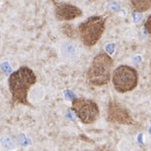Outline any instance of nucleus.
<instances>
[{"instance_id": "obj_1", "label": "nucleus", "mask_w": 151, "mask_h": 151, "mask_svg": "<svg viewBox=\"0 0 151 151\" xmlns=\"http://www.w3.org/2000/svg\"><path fill=\"white\" fill-rule=\"evenodd\" d=\"M35 82L37 77L29 67L23 66L12 74L9 78V86L14 102L30 105L28 92Z\"/></svg>"}, {"instance_id": "obj_2", "label": "nucleus", "mask_w": 151, "mask_h": 151, "mask_svg": "<svg viewBox=\"0 0 151 151\" xmlns=\"http://www.w3.org/2000/svg\"><path fill=\"white\" fill-rule=\"evenodd\" d=\"M114 60L108 54L101 52L93 58L87 71V81L92 86H103L112 78Z\"/></svg>"}, {"instance_id": "obj_13", "label": "nucleus", "mask_w": 151, "mask_h": 151, "mask_svg": "<svg viewBox=\"0 0 151 151\" xmlns=\"http://www.w3.org/2000/svg\"><path fill=\"white\" fill-rule=\"evenodd\" d=\"M18 142L21 145H28V142H29V139L25 137L24 134H20L18 137Z\"/></svg>"}, {"instance_id": "obj_7", "label": "nucleus", "mask_w": 151, "mask_h": 151, "mask_svg": "<svg viewBox=\"0 0 151 151\" xmlns=\"http://www.w3.org/2000/svg\"><path fill=\"white\" fill-rule=\"evenodd\" d=\"M82 15V11L68 3H57L55 4V17L60 21L73 20L75 18L81 17Z\"/></svg>"}, {"instance_id": "obj_5", "label": "nucleus", "mask_w": 151, "mask_h": 151, "mask_svg": "<svg viewBox=\"0 0 151 151\" xmlns=\"http://www.w3.org/2000/svg\"><path fill=\"white\" fill-rule=\"evenodd\" d=\"M72 110L84 124H95L100 118V108L96 101L85 98H77L72 101Z\"/></svg>"}, {"instance_id": "obj_11", "label": "nucleus", "mask_w": 151, "mask_h": 151, "mask_svg": "<svg viewBox=\"0 0 151 151\" xmlns=\"http://www.w3.org/2000/svg\"><path fill=\"white\" fill-rule=\"evenodd\" d=\"M62 30H63V33H64L67 35V37H73V38L77 37V31L75 30V28H74L73 25H71V24L63 25Z\"/></svg>"}, {"instance_id": "obj_8", "label": "nucleus", "mask_w": 151, "mask_h": 151, "mask_svg": "<svg viewBox=\"0 0 151 151\" xmlns=\"http://www.w3.org/2000/svg\"><path fill=\"white\" fill-rule=\"evenodd\" d=\"M60 54L66 60L75 61L79 57L78 46L72 41H64L60 45Z\"/></svg>"}, {"instance_id": "obj_3", "label": "nucleus", "mask_w": 151, "mask_h": 151, "mask_svg": "<svg viewBox=\"0 0 151 151\" xmlns=\"http://www.w3.org/2000/svg\"><path fill=\"white\" fill-rule=\"evenodd\" d=\"M106 19L103 17H91L78 26V35L82 43L93 47L101 38L105 31Z\"/></svg>"}, {"instance_id": "obj_9", "label": "nucleus", "mask_w": 151, "mask_h": 151, "mask_svg": "<svg viewBox=\"0 0 151 151\" xmlns=\"http://www.w3.org/2000/svg\"><path fill=\"white\" fill-rule=\"evenodd\" d=\"M132 8L137 12H145L151 9V0H130Z\"/></svg>"}, {"instance_id": "obj_10", "label": "nucleus", "mask_w": 151, "mask_h": 151, "mask_svg": "<svg viewBox=\"0 0 151 151\" xmlns=\"http://www.w3.org/2000/svg\"><path fill=\"white\" fill-rule=\"evenodd\" d=\"M0 146L5 150H11L14 146V141L9 136H4L0 139Z\"/></svg>"}, {"instance_id": "obj_6", "label": "nucleus", "mask_w": 151, "mask_h": 151, "mask_svg": "<svg viewBox=\"0 0 151 151\" xmlns=\"http://www.w3.org/2000/svg\"><path fill=\"white\" fill-rule=\"evenodd\" d=\"M107 122L122 125H133L136 124L130 111L117 101L111 100L107 107Z\"/></svg>"}, {"instance_id": "obj_12", "label": "nucleus", "mask_w": 151, "mask_h": 151, "mask_svg": "<svg viewBox=\"0 0 151 151\" xmlns=\"http://www.w3.org/2000/svg\"><path fill=\"white\" fill-rule=\"evenodd\" d=\"M0 68H1V70L3 71V72H5L6 74H10V73H12V71H13V69H12V67L10 65V63L8 61L1 63Z\"/></svg>"}, {"instance_id": "obj_14", "label": "nucleus", "mask_w": 151, "mask_h": 151, "mask_svg": "<svg viewBox=\"0 0 151 151\" xmlns=\"http://www.w3.org/2000/svg\"><path fill=\"white\" fill-rule=\"evenodd\" d=\"M145 27V30L147 31L148 35L151 37V15H149V17H147V19H146Z\"/></svg>"}, {"instance_id": "obj_4", "label": "nucleus", "mask_w": 151, "mask_h": 151, "mask_svg": "<svg viewBox=\"0 0 151 151\" xmlns=\"http://www.w3.org/2000/svg\"><path fill=\"white\" fill-rule=\"evenodd\" d=\"M112 84L118 93L124 94L133 91L138 85V71L128 65H120L112 74Z\"/></svg>"}]
</instances>
